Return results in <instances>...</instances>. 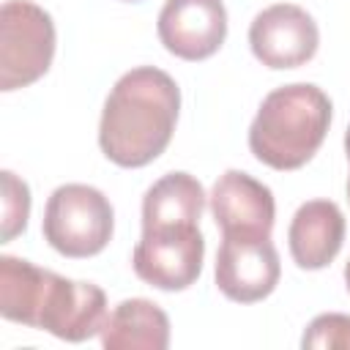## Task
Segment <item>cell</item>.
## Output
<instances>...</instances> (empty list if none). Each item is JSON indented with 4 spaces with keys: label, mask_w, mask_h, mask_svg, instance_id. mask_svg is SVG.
<instances>
[{
    "label": "cell",
    "mask_w": 350,
    "mask_h": 350,
    "mask_svg": "<svg viewBox=\"0 0 350 350\" xmlns=\"http://www.w3.org/2000/svg\"><path fill=\"white\" fill-rule=\"evenodd\" d=\"M180 109L178 82L156 68L126 71L109 90L98 123L101 153L118 167H145L164 153Z\"/></svg>",
    "instance_id": "6da1fadb"
},
{
    "label": "cell",
    "mask_w": 350,
    "mask_h": 350,
    "mask_svg": "<svg viewBox=\"0 0 350 350\" xmlns=\"http://www.w3.org/2000/svg\"><path fill=\"white\" fill-rule=\"evenodd\" d=\"M331 112V98L317 85H282L262 98L249 126V150L271 170H298L323 145Z\"/></svg>",
    "instance_id": "7a4b0ae2"
},
{
    "label": "cell",
    "mask_w": 350,
    "mask_h": 350,
    "mask_svg": "<svg viewBox=\"0 0 350 350\" xmlns=\"http://www.w3.org/2000/svg\"><path fill=\"white\" fill-rule=\"evenodd\" d=\"M41 230L57 254L71 260L93 257L112 241L115 211L98 189L88 183H66L49 194Z\"/></svg>",
    "instance_id": "3957f363"
},
{
    "label": "cell",
    "mask_w": 350,
    "mask_h": 350,
    "mask_svg": "<svg viewBox=\"0 0 350 350\" xmlns=\"http://www.w3.org/2000/svg\"><path fill=\"white\" fill-rule=\"evenodd\" d=\"M55 57V22L30 0H5L0 8V90L41 79Z\"/></svg>",
    "instance_id": "277c9868"
},
{
    "label": "cell",
    "mask_w": 350,
    "mask_h": 350,
    "mask_svg": "<svg viewBox=\"0 0 350 350\" xmlns=\"http://www.w3.org/2000/svg\"><path fill=\"white\" fill-rule=\"evenodd\" d=\"M205 257V238L200 224H170L156 230H142L134 246L131 265L134 273L150 287L175 293L197 282Z\"/></svg>",
    "instance_id": "5b68a950"
},
{
    "label": "cell",
    "mask_w": 350,
    "mask_h": 350,
    "mask_svg": "<svg viewBox=\"0 0 350 350\" xmlns=\"http://www.w3.org/2000/svg\"><path fill=\"white\" fill-rule=\"evenodd\" d=\"M213 273L224 298L235 304H254L276 290L282 262L271 235H224Z\"/></svg>",
    "instance_id": "8992f818"
},
{
    "label": "cell",
    "mask_w": 350,
    "mask_h": 350,
    "mask_svg": "<svg viewBox=\"0 0 350 350\" xmlns=\"http://www.w3.org/2000/svg\"><path fill=\"white\" fill-rule=\"evenodd\" d=\"M249 46L268 68H298L314 57L320 46V30L301 5L276 3L252 19Z\"/></svg>",
    "instance_id": "52a82bcc"
},
{
    "label": "cell",
    "mask_w": 350,
    "mask_h": 350,
    "mask_svg": "<svg viewBox=\"0 0 350 350\" xmlns=\"http://www.w3.org/2000/svg\"><path fill=\"white\" fill-rule=\"evenodd\" d=\"M156 30L170 55L205 60L227 38V8L221 0H167Z\"/></svg>",
    "instance_id": "ba28073f"
},
{
    "label": "cell",
    "mask_w": 350,
    "mask_h": 350,
    "mask_svg": "<svg viewBox=\"0 0 350 350\" xmlns=\"http://www.w3.org/2000/svg\"><path fill=\"white\" fill-rule=\"evenodd\" d=\"M107 314V295L98 284L74 282L52 271L36 328L66 342H85L101 334Z\"/></svg>",
    "instance_id": "9c48e42d"
},
{
    "label": "cell",
    "mask_w": 350,
    "mask_h": 350,
    "mask_svg": "<svg viewBox=\"0 0 350 350\" xmlns=\"http://www.w3.org/2000/svg\"><path fill=\"white\" fill-rule=\"evenodd\" d=\"M211 213L221 235H271L273 194L243 170H227L211 189Z\"/></svg>",
    "instance_id": "30bf717a"
},
{
    "label": "cell",
    "mask_w": 350,
    "mask_h": 350,
    "mask_svg": "<svg viewBox=\"0 0 350 350\" xmlns=\"http://www.w3.org/2000/svg\"><path fill=\"white\" fill-rule=\"evenodd\" d=\"M290 254L298 268L320 271L331 265L345 241V216L331 200H309L304 202L287 230Z\"/></svg>",
    "instance_id": "8fae6325"
},
{
    "label": "cell",
    "mask_w": 350,
    "mask_h": 350,
    "mask_svg": "<svg viewBox=\"0 0 350 350\" xmlns=\"http://www.w3.org/2000/svg\"><path fill=\"white\" fill-rule=\"evenodd\" d=\"M98 336L107 350H164L170 345V317L148 298H126L107 314Z\"/></svg>",
    "instance_id": "7c38bea8"
},
{
    "label": "cell",
    "mask_w": 350,
    "mask_h": 350,
    "mask_svg": "<svg viewBox=\"0 0 350 350\" xmlns=\"http://www.w3.org/2000/svg\"><path fill=\"white\" fill-rule=\"evenodd\" d=\"M202 208V183L189 172H167L142 197V230L170 224H200Z\"/></svg>",
    "instance_id": "4fadbf2b"
},
{
    "label": "cell",
    "mask_w": 350,
    "mask_h": 350,
    "mask_svg": "<svg viewBox=\"0 0 350 350\" xmlns=\"http://www.w3.org/2000/svg\"><path fill=\"white\" fill-rule=\"evenodd\" d=\"M49 276L52 271L38 268L30 260L3 254L0 257V314L11 323L36 328Z\"/></svg>",
    "instance_id": "5bb4252c"
},
{
    "label": "cell",
    "mask_w": 350,
    "mask_h": 350,
    "mask_svg": "<svg viewBox=\"0 0 350 350\" xmlns=\"http://www.w3.org/2000/svg\"><path fill=\"white\" fill-rule=\"evenodd\" d=\"M3 243L14 241L27 227L30 216V189L11 170H3Z\"/></svg>",
    "instance_id": "9a60e30c"
},
{
    "label": "cell",
    "mask_w": 350,
    "mask_h": 350,
    "mask_svg": "<svg viewBox=\"0 0 350 350\" xmlns=\"http://www.w3.org/2000/svg\"><path fill=\"white\" fill-rule=\"evenodd\" d=\"M301 347L304 350H317V347L350 350V314H339V312L317 314L306 325L301 336Z\"/></svg>",
    "instance_id": "2e32d148"
},
{
    "label": "cell",
    "mask_w": 350,
    "mask_h": 350,
    "mask_svg": "<svg viewBox=\"0 0 350 350\" xmlns=\"http://www.w3.org/2000/svg\"><path fill=\"white\" fill-rule=\"evenodd\" d=\"M345 153H347V161H350V129L345 131ZM347 200H350V178H347Z\"/></svg>",
    "instance_id": "e0dca14e"
},
{
    "label": "cell",
    "mask_w": 350,
    "mask_h": 350,
    "mask_svg": "<svg viewBox=\"0 0 350 350\" xmlns=\"http://www.w3.org/2000/svg\"><path fill=\"white\" fill-rule=\"evenodd\" d=\"M345 284H347V293H350V260H347V265H345Z\"/></svg>",
    "instance_id": "ac0fdd59"
},
{
    "label": "cell",
    "mask_w": 350,
    "mask_h": 350,
    "mask_svg": "<svg viewBox=\"0 0 350 350\" xmlns=\"http://www.w3.org/2000/svg\"><path fill=\"white\" fill-rule=\"evenodd\" d=\"M126 3H139V0H126Z\"/></svg>",
    "instance_id": "d6986e66"
}]
</instances>
